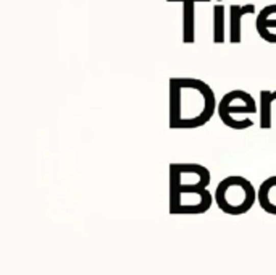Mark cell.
<instances>
[{
	"mask_svg": "<svg viewBox=\"0 0 276 275\" xmlns=\"http://www.w3.org/2000/svg\"><path fill=\"white\" fill-rule=\"evenodd\" d=\"M168 123L173 130L200 128L218 110L215 93L202 80L171 78L168 86Z\"/></svg>",
	"mask_w": 276,
	"mask_h": 275,
	"instance_id": "obj_1",
	"label": "cell"
},
{
	"mask_svg": "<svg viewBox=\"0 0 276 275\" xmlns=\"http://www.w3.org/2000/svg\"><path fill=\"white\" fill-rule=\"evenodd\" d=\"M210 170L200 164H171L168 205L171 214H204L213 204Z\"/></svg>",
	"mask_w": 276,
	"mask_h": 275,
	"instance_id": "obj_2",
	"label": "cell"
},
{
	"mask_svg": "<svg viewBox=\"0 0 276 275\" xmlns=\"http://www.w3.org/2000/svg\"><path fill=\"white\" fill-rule=\"evenodd\" d=\"M216 205L228 215H242L257 202V190L244 176L231 175L223 178L215 190Z\"/></svg>",
	"mask_w": 276,
	"mask_h": 275,
	"instance_id": "obj_3",
	"label": "cell"
},
{
	"mask_svg": "<svg viewBox=\"0 0 276 275\" xmlns=\"http://www.w3.org/2000/svg\"><path fill=\"white\" fill-rule=\"evenodd\" d=\"M218 115L221 122L231 130L242 131L254 125L250 115L259 112L257 102L254 97L242 89H234L226 93L218 104Z\"/></svg>",
	"mask_w": 276,
	"mask_h": 275,
	"instance_id": "obj_4",
	"label": "cell"
},
{
	"mask_svg": "<svg viewBox=\"0 0 276 275\" xmlns=\"http://www.w3.org/2000/svg\"><path fill=\"white\" fill-rule=\"evenodd\" d=\"M259 36L268 44H276V4L263 7L255 19Z\"/></svg>",
	"mask_w": 276,
	"mask_h": 275,
	"instance_id": "obj_5",
	"label": "cell"
},
{
	"mask_svg": "<svg viewBox=\"0 0 276 275\" xmlns=\"http://www.w3.org/2000/svg\"><path fill=\"white\" fill-rule=\"evenodd\" d=\"M255 5H231L230 7V41L239 44L242 41V18L245 15H254Z\"/></svg>",
	"mask_w": 276,
	"mask_h": 275,
	"instance_id": "obj_6",
	"label": "cell"
},
{
	"mask_svg": "<svg viewBox=\"0 0 276 275\" xmlns=\"http://www.w3.org/2000/svg\"><path fill=\"white\" fill-rule=\"evenodd\" d=\"M166 2H181L183 10V42H195V4L209 2V0H166Z\"/></svg>",
	"mask_w": 276,
	"mask_h": 275,
	"instance_id": "obj_7",
	"label": "cell"
},
{
	"mask_svg": "<svg viewBox=\"0 0 276 275\" xmlns=\"http://www.w3.org/2000/svg\"><path fill=\"white\" fill-rule=\"evenodd\" d=\"M257 201L265 212L276 215V175L268 176L260 185L257 191Z\"/></svg>",
	"mask_w": 276,
	"mask_h": 275,
	"instance_id": "obj_8",
	"label": "cell"
},
{
	"mask_svg": "<svg viewBox=\"0 0 276 275\" xmlns=\"http://www.w3.org/2000/svg\"><path fill=\"white\" fill-rule=\"evenodd\" d=\"M213 42L215 44L224 42V7L223 5L213 7Z\"/></svg>",
	"mask_w": 276,
	"mask_h": 275,
	"instance_id": "obj_9",
	"label": "cell"
}]
</instances>
